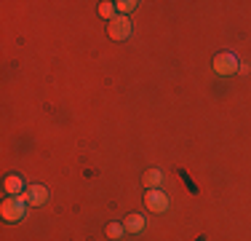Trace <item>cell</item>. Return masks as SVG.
Masks as SVG:
<instances>
[{
    "label": "cell",
    "mask_w": 251,
    "mask_h": 241,
    "mask_svg": "<svg viewBox=\"0 0 251 241\" xmlns=\"http://www.w3.org/2000/svg\"><path fill=\"white\" fill-rule=\"evenodd\" d=\"M136 5H139L136 0H121V3H115V11H121V16H126V14H131Z\"/></svg>",
    "instance_id": "10"
},
{
    "label": "cell",
    "mask_w": 251,
    "mask_h": 241,
    "mask_svg": "<svg viewBox=\"0 0 251 241\" xmlns=\"http://www.w3.org/2000/svg\"><path fill=\"white\" fill-rule=\"evenodd\" d=\"M123 228H126L128 233H142V231L147 228V220H145L142 214H128V217L123 220Z\"/></svg>",
    "instance_id": "7"
},
{
    "label": "cell",
    "mask_w": 251,
    "mask_h": 241,
    "mask_svg": "<svg viewBox=\"0 0 251 241\" xmlns=\"http://www.w3.org/2000/svg\"><path fill=\"white\" fill-rule=\"evenodd\" d=\"M0 214H3L5 222H19L25 220L27 214V201L22 196H8L3 204H0Z\"/></svg>",
    "instance_id": "1"
},
{
    "label": "cell",
    "mask_w": 251,
    "mask_h": 241,
    "mask_svg": "<svg viewBox=\"0 0 251 241\" xmlns=\"http://www.w3.org/2000/svg\"><path fill=\"white\" fill-rule=\"evenodd\" d=\"M142 182H145V188H158L160 182H163V172L160 169H147L145 174H142Z\"/></svg>",
    "instance_id": "8"
},
{
    "label": "cell",
    "mask_w": 251,
    "mask_h": 241,
    "mask_svg": "<svg viewBox=\"0 0 251 241\" xmlns=\"http://www.w3.org/2000/svg\"><path fill=\"white\" fill-rule=\"evenodd\" d=\"M22 198H25L27 204H32V207H43V204L49 201V190H46L43 185H29V188L22 193Z\"/></svg>",
    "instance_id": "5"
},
{
    "label": "cell",
    "mask_w": 251,
    "mask_h": 241,
    "mask_svg": "<svg viewBox=\"0 0 251 241\" xmlns=\"http://www.w3.org/2000/svg\"><path fill=\"white\" fill-rule=\"evenodd\" d=\"M238 67H241V62H238V57L232 51H219L214 57V72L217 75H235Z\"/></svg>",
    "instance_id": "2"
},
{
    "label": "cell",
    "mask_w": 251,
    "mask_h": 241,
    "mask_svg": "<svg viewBox=\"0 0 251 241\" xmlns=\"http://www.w3.org/2000/svg\"><path fill=\"white\" fill-rule=\"evenodd\" d=\"M112 14H115V3H107V0H104V3L99 5V16H104V19L112 22V19H115Z\"/></svg>",
    "instance_id": "11"
},
{
    "label": "cell",
    "mask_w": 251,
    "mask_h": 241,
    "mask_svg": "<svg viewBox=\"0 0 251 241\" xmlns=\"http://www.w3.org/2000/svg\"><path fill=\"white\" fill-rule=\"evenodd\" d=\"M145 207L150 209V212H155V214H163L166 209H169V196H166L163 190L152 188V190L145 193Z\"/></svg>",
    "instance_id": "3"
},
{
    "label": "cell",
    "mask_w": 251,
    "mask_h": 241,
    "mask_svg": "<svg viewBox=\"0 0 251 241\" xmlns=\"http://www.w3.org/2000/svg\"><path fill=\"white\" fill-rule=\"evenodd\" d=\"M107 32H110L112 40H126L131 35V22L128 16H115V19L110 22V27H107Z\"/></svg>",
    "instance_id": "4"
},
{
    "label": "cell",
    "mask_w": 251,
    "mask_h": 241,
    "mask_svg": "<svg viewBox=\"0 0 251 241\" xmlns=\"http://www.w3.org/2000/svg\"><path fill=\"white\" fill-rule=\"evenodd\" d=\"M123 231H126L123 222H110V225L104 228V233H107L110 239H121V236H123Z\"/></svg>",
    "instance_id": "9"
},
{
    "label": "cell",
    "mask_w": 251,
    "mask_h": 241,
    "mask_svg": "<svg viewBox=\"0 0 251 241\" xmlns=\"http://www.w3.org/2000/svg\"><path fill=\"white\" fill-rule=\"evenodd\" d=\"M3 188L8 196H22V193H25V180H22V174H8Z\"/></svg>",
    "instance_id": "6"
}]
</instances>
